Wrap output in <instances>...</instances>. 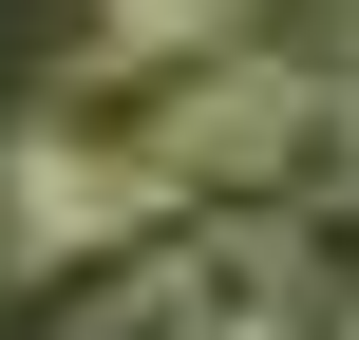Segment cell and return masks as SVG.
<instances>
[{
	"label": "cell",
	"mask_w": 359,
	"mask_h": 340,
	"mask_svg": "<svg viewBox=\"0 0 359 340\" xmlns=\"http://www.w3.org/2000/svg\"><path fill=\"white\" fill-rule=\"evenodd\" d=\"M322 76H341V95H359V19H341V57H322Z\"/></svg>",
	"instance_id": "obj_4"
},
{
	"label": "cell",
	"mask_w": 359,
	"mask_h": 340,
	"mask_svg": "<svg viewBox=\"0 0 359 340\" xmlns=\"http://www.w3.org/2000/svg\"><path fill=\"white\" fill-rule=\"evenodd\" d=\"M95 57H133V76H208V57H265V0H95Z\"/></svg>",
	"instance_id": "obj_3"
},
{
	"label": "cell",
	"mask_w": 359,
	"mask_h": 340,
	"mask_svg": "<svg viewBox=\"0 0 359 340\" xmlns=\"http://www.w3.org/2000/svg\"><path fill=\"white\" fill-rule=\"evenodd\" d=\"M189 246V208H133V227H57V246H0V340H133L151 322V265Z\"/></svg>",
	"instance_id": "obj_1"
},
{
	"label": "cell",
	"mask_w": 359,
	"mask_h": 340,
	"mask_svg": "<svg viewBox=\"0 0 359 340\" xmlns=\"http://www.w3.org/2000/svg\"><path fill=\"white\" fill-rule=\"evenodd\" d=\"M133 340H303V284H284V227H189L151 265V322Z\"/></svg>",
	"instance_id": "obj_2"
}]
</instances>
